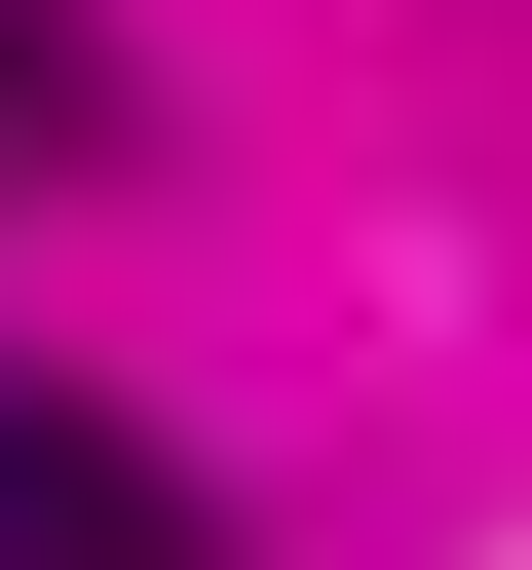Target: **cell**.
Masks as SVG:
<instances>
[{
    "label": "cell",
    "instance_id": "cell-1",
    "mask_svg": "<svg viewBox=\"0 0 532 570\" xmlns=\"http://www.w3.org/2000/svg\"><path fill=\"white\" fill-rule=\"evenodd\" d=\"M0 570H228V494H190L115 381H0Z\"/></svg>",
    "mask_w": 532,
    "mask_h": 570
},
{
    "label": "cell",
    "instance_id": "cell-2",
    "mask_svg": "<svg viewBox=\"0 0 532 570\" xmlns=\"http://www.w3.org/2000/svg\"><path fill=\"white\" fill-rule=\"evenodd\" d=\"M0 190H77V0H0Z\"/></svg>",
    "mask_w": 532,
    "mask_h": 570
}]
</instances>
